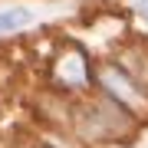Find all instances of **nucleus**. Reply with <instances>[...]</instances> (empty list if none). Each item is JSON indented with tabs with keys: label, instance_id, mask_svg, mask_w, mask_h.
Segmentation results:
<instances>
[{
	"label": "nucleus",
	"instance_id": "2",
	"mask_svg": "<svg viewBox=\"0 0 148 148\" xmlns=\"http://www.w3.org/2000/svg\"><path fill=\"white\" fill-rule=\"evenodd\" d=\"M56 76H59L63 82H69V86L86 82V79H89V73H86V56L79 53V49L63 53V56L56 59Z\"/></svg>",
	"mask_w": 148,
	"mask_h": 148
},
{
	"label": "nucleus",
	"instance_id": "4",
	"mask_svg": "<svg viewBox=\"0 0 148 148\" xmlns=\"http://www.w3.org/2000/svg\"><path fill=\"white\" fill-rule=\"evenodd\" d=\"M128 3H132V10L142 16V20H148V0H128Z\"/></svg>",
	"mask_w": 148,
	"mask_h": 148
},
{
	"label": "nucleus",
	"instance_id": "3",
	"mask_svg": "<svg viewBox=\"0 0 148 148\" xmlns=\"http://www.w3.org/2000/svg\"><path fill=\"white\" fill-rule=\"evenodd\" d=\"M27 23H30V13L27 10H3V13H0V33L20 30V27H27Z\"/></svg>",
	"mask_w": 148,
	"mask_h": 148
},
{
	"label": "nucleus",
	"instance_id": "1",
	"mask_svg": "<svg viewBox=\"0 0 148 148\" xmlns=\"http://www.w3.org/2000/svg\"><path fill=\"white\" fill-rule=\"evenodd\" d=\"M99 79H102V86H106V89L115 95L119 102H125V106H142V89H138V86L128 79L125 73H122V69H115V66H106L99 73Z\"/></svg>",
	"mask_w": 148,
	"mask_h": 148
}]
</instances>
